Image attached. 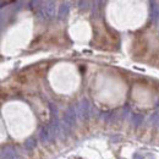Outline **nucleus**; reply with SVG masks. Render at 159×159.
I'll use <instances>...</instances> for the list:
<instances>
[{
  "label": "nucleus",
  "mask_w": 159,
  "mask_h": 159,
  "mask_svg": "<svg viewBox=\"0 0 159 159\" xmlns=\"http://www.w3.org/2000/svg\"><path fill=\"white\" fill-rule=\"evenodd\" d=\"M151 20L153 23H157L159 20V5L157 2H152L151 7Z\"/></svg>",
  "instance_id": "7"
},
{
  "label": "nucleus",
  "mask_w": 159,
  "mask_h": 159,
  "mask_svg": "<svg viewBox=\"0 0 159 159\" xmlns=\"http://www.w3.org/2000/svg\"><path fill=\"white\" fill-rule=\"evenodd\" d=\"M77 115L82 121L89 118V102L87 98H82L77 104Z\"/></svg>",
  "instance_id": "2"
},
{
  "label": "nucleus",
  "mask_w": 159,
  "mask_h": 159,
  "mask_svg": "<svg viewBox=\"0 0 159 159\" xmlns=\"http://www.w3.org/2000/svg\"><path fill=\"white\" fill-rule=\"evenodd\" d=\"M30 4L32 5V6H31L32 9H38V7H39V5L42 4V2H40V1H31Z\"/></svg>",
  "instance_id": "12"
},
{
  "label": "nucleus",
  "mask_w": 159,
  "mask_h": 159,
  "mask_svg": "<svg viewBox=\"0 0 159 159\" xmlns=\"http://www.w3.org/2000/svg\"><path fill=\"white\" fill-rule=\"evenodd\" d=\"M148 124L151 125V126H154V127H157L159 125V110H157L156 113H153L151 116H149V119H148Z\"/></svg>",
  "instance_id": "8"
},
{
  "label": "nucleus",
  "mask_w": 159,
  "mask_h": 159,
  "mask_svg": "<svg viewBox=\"0 0 159 159\" xmlns=\"http://www.w3.org/2000/svg\"><path fill=\"white\" fill-rule=\"evenodd\" d=\"M39 139L42 142H49L50 139H53L52 134H50V130H49V126H42L39 129Z\"/></svg>",
  "instance_id": "5"
},
{
  "label": "nucleus",
  "mask_w": 159,
  "mask_h": 159,
  "mask_svg": "<svg viewBox=\"0 0 159 159\" xmlns=\"http://www.w3.org/2000/svg\"><path fill=\"white\" fill-rule=\"evenodd\" d=\"M154 107H156V108H158V107H159V100L157 102V103H156V105H154Z\"/></svg>",
  "instance_id": "13"
},
{
  "label": "nucleus",
  "mask_w": 159,
  "mask_h": 159,
  "mask_svg": "<svg viewBox=\"0 0 159 159\" xmlns=\"http://www.w3.org/2000/svg\"><path fill=\"white\" fill-rule=\"evenodd\" d=\"M36 146H37V141H36L34 137H30V139H26V142H25V148H26L27 151H32V149H34Z\"/></svg>",
  "instance_id": "9"
},
{
  "label": "nucleus",
  "mask_w": 159,
  "mask_h": 159,
  "mask_svg": "<svg viewBox=\"0 0 159 159\" xmlns=\"http://www.w3.org/2000/svg\"><path fill=\"white\" fill-rule=\"evenodd\" d=\"M69 11H70V4L69 2H62L59 6V10H58V19L64 20L69 15Z\"/></svg>",
  "instance_id": "6"
},
{
  "label": "nucleus",
  "mask_w": 159,
  "mask_h": 159,
  "mask_svg": "<svg viewBox=\"0 0 159 159\" xmlns=\"http://www.w3.org/2000/svg\"><path fill=\"white\" fill-rule=\"evenodd\" d=\"M77 4H79V6H80V9H81V10H86V9L88 7V5H89V2H88V1H79Z\"/></svg>",
  "instance_id": "11"
},
{
  "label": "nucleus",
  "mask_w": 159,
  "mask_h": 159,
  "mask_svg": "<svg viewBox=\"0 0 159 159\" xmlns=\"http://www.w3.org/2000/svg\"><path fill=\"white\" fill-rule=\"evenodd\" d=\"M75 121H76L75 107H74L72 104H70V105L67 107V109L65 110V113H64V122H65L69 127H71V126L75 125Z\"/></svg>",
  "instance_id": "3"
},
{
  "label": "nucleus",
  "mask_w": 159,
  "mask_h": 159,
  "mask_svg": "<svg viewBox=\"0 0 159 159\" xmlns=\"http://www.w3.org/2000/svg\"><path fill=\"white\" fill-rule=\"evenodd\" d=\"M16 159H23V158H22V157H17Z\"/></svg>",
  "instance_id": "14"
},
{
  "label": "nucleus",
  "mask_w": 159,
  "mask_h": 159,
  "mask_svg": "<svg viewBox=\"0 0 159 159\" xmlns=\"http://www.w3.org/2000/svg\"><path fill=\"white\" fill-rule=\"evenodd\" d=\"M55 1H45L40 7L39 16H42V19L44 20H53L55 17Z\"/></svg>",
  "instance_id": "1"
},
{
  "label": "nucleus",
  "mask_w": 159,
  "mask_h": 159,
  "mask_svg": "<svg viewBox=\"0 0 159 159\" xmlns=\"http://www.w3.org/2000/svg\"><path fill=\"white\" fill-rule=\"evenodd\" d=\"M16 151L12 146H6L1 149V159H16Z\"/></svg>",
  "instance_id": "4"
},
{
  "label": "nucleus",
  "mask_w": 159,
  "mask_h": 159,
  "mask_svg": "<svg viewBox=\"0 0 159 159\" xmlns=\"http://www.w3.org/2000/svg\"><path fill=\"white\" fill-rule=\"evenodd\" d=\"M132 122H134L135 127L141 126V124L143 122V115H141V114H132Z\"/></svg>",
  "instance_id": "10"
}]
</instances>
